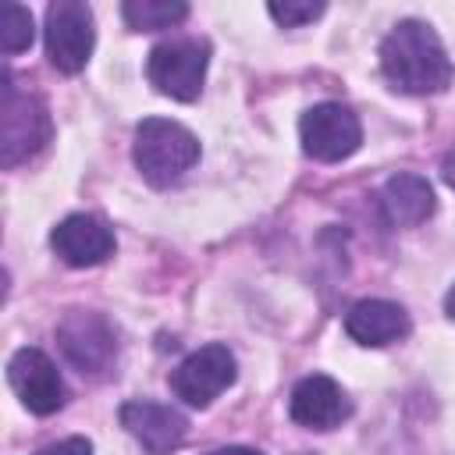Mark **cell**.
Masks as SVG:
<instances>
[{"label":"cell","mask_w":455,"mask_h":455,"mask_svg":"<svg viewBox=\"0 0 455 455\" xmlns=\"http://www.w3.org/2000/svg\"><path fill=\"white\" fill-rule=\"evenodd\" d=\"M323 0H274V4H267V14L281 25V28H299V25H306V21H313V18H320L323 14Z\"/></svg>","instance_id":"obj_17"},{"label":"cell","mask_w":455,"mask_h":455,"mask_svg":"<svg viewBox=\"0 0 455 455\" xmlns=\"http://www.w3.org/2000/svg\"><path fill=\"white\" fill-rule=\"evenodd\" d=\"M302 153L320 164H338L363 146V124L345 103H316L299 117Z\"/></svg>","instance_id":"obj_7"},{"label":"cell","mask_w":455,"mask_h":455,"mask_svg":"<svg viewBox=\"0 0 455 455\" xmlns=\"http://www.w3.org/2000/svg\"><path fill=\"white\" fill-rule=\"evenodd\" d=\"M409 313L398 302L387 299H363L345 313V331L352 341L370 345V348H384L391 341H402L409 334Z\"/></svg>","instance_id":"obj_13"},{"label":"cell","mask_w":455,"mask_h":455,"mask_svg":"<svg viewBox=\"0 0 455 455\" xmlns=\"http://www.w3.org/2000/svg\"><path fill=\"white\" fill-rule=\"evenodd\" d=\"M288 409H291V419L306 430H334L352 416L348 395L341 391L338 380H331L323 373H313V377L299 380L295 391H291Z\"/></svg>","instance_id":"obj_11"},{"label":"cell","mask_w":455,"mask_h":455,"mask_svg":"<svg viewBox=\"0 0 455 455\" xmlns=\"http://www.w3.org/2000/svg\"><path fill=\"white\" fill-rule=\"evenodd\" d=\"M36 39V21H32V11L21 7V4H4V14H0V50L7 57L28 50Z\"/></svg>","instance_id":"obj_16"},{"label":"cell","mask_w":455,"mask_h":455,"mask_svg":"<svg viewBox=\"0 0 455 455\" xmlns=\"http://www.w3.org/2000/svg\"><path fill=\"white\" fill-rule=\"evenodd\" d=\"M53 135L50 110L39 96L14 85L11 71H4V100H0V164L18 167L36 156Z\"/></svg>","instance_id":"obj_3"},{"label":"cell","mask_w":455,"mask_h":455,"mask_svg":"<svg viewBox=\"0 0 455 455\" xmlns=\"http://www.w3.org/2000/svg\"><path fill=\"white\" fill-rule=\"evenodd\" d=\"M441 174H444V181L455 188V142H451V149L444 153V164H441Z\"/></svg>","instance_id":"obj_19"},{"label":"cell","mask_w":455,"mask_h":455,"mask_svg":"<svg viewBox=\"0 0 455 455\" xmlns=\"http://www.w3.org/2000/svg\"><path fill=\"white\" fill-rule=\"evenodd\" d=\"M213 455H263V451H256V448H242V444H235V448H220V451H213Z\"/></svg>","instance_id":"obj_20"},{"label":"cell","mask_w":455,"mask_h":455,"mask_svg":"<svg viewBox=\"0 0 455 455\" xmlns=\"http://www.w3.org/2000/svg\"><path fill=\"white\" fill-rule=\"evenodd\" d=\"M238 377V363L228 345H206L192 355H185L171 370V391L192 409H206L213 398H220Z\"/></svg>","instance_id":"obj_8"},{"label":"cell","mask_w":455,"mask_h":455,"mask_svg":"<svg viewBox=\"0 0 455 455\" xmlns=\"http://www.w3.org/2000/svg\"><path fill=\"white\" fill-rule=\"evenodd\" d=\"M380 210L387 217V224L395 228H416L434 213V188L423 174L402 171L395 178L384 181L380 188Z\"/></svg>","instance_id":"obj_14"},{"label":"cell","mask_w":455,"mask_h":455,"mask_svg":"<svg viewBox=\"0 0 455 455\" xmlns=\"http://www.w3.org/2000/svg\"><path fill=\"white\" fill-rule=\"evenodd\" d=\"M210 46L203 39H164L146 57V78L156 92L192 103L203 92Z\"/></svg>","instance_id":"obj_4"},{"label":"cell","mask_w":455,"mask_h":455,"mask_svg":"<svg viewBox=\"0 0 455 455\" xmlns=\"http://www.w3.org/2000/svg\"><path fill=\"white\" fill-rule=\"evenodd\" d=\"M121 14H124L128 28H135V32H160V28L185 21L188 4H181V0H128V4H121Z\"/></svg>","instance_id":"obj_15"},{"label":"cell","mask_w":455,"mask_h":455,"mask_svg":"<svg viewBox=\"0 0 455 455\" xmlns=\"http://www.w3.org/2000/svg\"><path fill=\"white\" fill-rule=\"evenodd\" d=\"M121 427L149 451V455H171L185 434H188V419L164 402H149V398H132L121 405Z\"/></svg>","instance_id":"obj_10"},{"label":"cell","mask_w":455,"mask_h":455,"mask_svg":"<svg viewBox=\"0 0 455 455\" xmlns=\"http://www.w3.org/2000/svg\"><path fill=\"white\" fill-rule=\"evenodd\" d=\"M36 455H92V444H89L85 437H64V441H57V444L39 448Z\"/></svg>","instance_id":"obj_18"},{"label":"cell","mask_w":455,"mask_h":455,"mask_svg":"<svg viewBox=\"0 0 455 455\" xmlns=\"http://www.w3.org/2000/svg\"><path fill=\"white\" fill-rule=\"evenodd\" d=\"M43 36H46L50 64L57 71H64V75H78L89 64L92 46H96V21H92L89 4H82V0H57V4H50L46 7Z\"/></svg>","instance_id":"obj_5"},{"label":"cell","mask_w":455,"mask_h":455,"mask_svg":"<svg viewBox=\"0 0 455 455\" xmlns=\"http://www.w3.org/2000/svg\"><path fill=\"white\" fill-rule=\"evenodd\" d=\"M57 345L64 359L82 377H103L117 359V334L103 313L71 309L57 327Z\"/></svg>","instance_id":"obj_6"},{"label":"cell","mask_w":455,"mask_h":455,"mask_svg":"<svg viewBox=\"0 0 455 455\" xmlns=\"http://www.w3.org/2000/svg\"><path fill=\"white\" fill-rule=\"evenodd\" d=\"M380 71L391 82V89L409 92V96L444 92L451 85V78H455V68H451L448 53H444V43L419 18H405L384 36V43H380Z\"/></svg>","instance_id":"obj_1"},{"label":"cell","mask_w":455,"mask_h":455,"mask_svg":"<svg viewBox=\"0 0 455 455\" xmlns=\"http://www.w3.org/2000/svg\"><path fill=\"white\" fill-rule=\"evenodd\" d=\"M50 245L68 267H96L114 256V231L92 213H71L50 231Z\"/></svg>","instance_id":"obj_12"},{"label":"cell","mask_w":455,"mask_h":455,"mask_svg":"<svg viewBox=\"0 0 455 455\" xmlns=\"http://www.w3.org/2000/svg\"><path fill=\"white\" fill-rule=\"evenodd\" d=\"M7 384L36 416H50L64 405V377L57 363L39 348H18L7 359Z\"/></svg>","instance_id":"obj_9"},{"label":"cell","mask_w":455,"mask_h":455,"mask_svg":"<svg viewBox=\"0 0 455 455\" xmlns=\"http://www.w3.org/2000/svg\"><path fill=\"white\" fill-rule=\"evenodd\" d=\"M444 313H448V316L455 320V288H451V291L444 295Z\"/></svg>","instance_id":"obj_21"},{"label":"cell","mask_w":455,"mask_h":455,"mask_svg":"<svg viewBox=\"0 0 455 455\" xmlns=\"http://www.w3.org/2000/svg\"><path fill=\"white\" fill-rule=\"evenodd\" d=\"M132 160L139 167V174L156 185L167 188L174 185L196 160H199V139L167 117H146L135 128V142H132Z\"/></svg>","instance_id":"obj_2"}]
</instances>
